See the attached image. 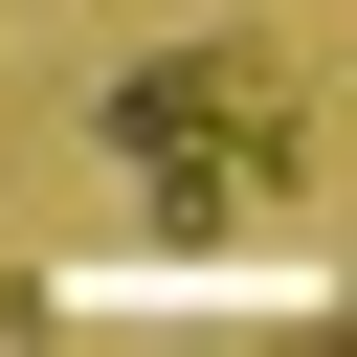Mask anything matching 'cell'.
Masks as SVG:
<instances>
[{"instance_id": "1", "label": "cell", "mask_w": 357, "mask_h": 357, "mask_svg": "<svg viewBox=\"0 0 357 357\" xmlns=\"http://www.w3.org/2000/svg\"><path fill=\"white\" fill-rule=\"evenodd\" d=\"M112 156H134V201L201 245V223H268V201H312V134H290V67L268 45H178V67H112Z\"/></svg>"}]
</instances>
